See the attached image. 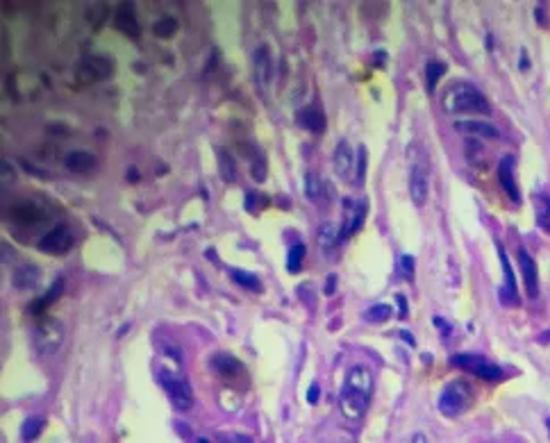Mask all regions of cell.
Segmentation results:
<instances>
[{
    "instance_id": "obj_1",
    "label": "cell",
    "mask_w": 550,
    "mask_h": 443,
    "mask_svg": "<svg viewBox=\"0 0 550 443\" xmlns=\"http://www.w3.org/2000/svg\"><path fill=\"white\" fill-rule=\"evenodd\" d=\"M371 391H373V373L362 364L350 366L346 370V380L339 394L341 414L348 420H360L371 405Z\"/></svg>"
},
{
    "instance_id": "obj_2",
    "label": "cell",
    "mask_w": 550,
    "mask_h": 443,
    "mask_svg": "<svg viewBox=\"0 0 550 443\" xmlns=\"http://www.w3.org/2000/svg\"><path fill=\"white\" fill-rule=\"evenodd\" d=\"M441 107L448 114H489V100L477 91L473 84L455 82L446 89L441 98Z\"/></svg>"
},
{
    "instance_id": "obj_3",
    "label": "cell",
    "mask_w": 550,
    "mask_h": 443,
    "mask_svg": "<svg viewBox=\"0 0 550 443\" xmlns=\"http://www.w3.org/2000/svg\"><path fill=\"white\" fill-rule=\"evenodd\" d=\"M64 344V325L53 316H41L32 327V346L39 355H55Z\"/></svg>"
},
{
    "instance_id": "obj_4",
    "label": "cell",
    "mask_w": 550,
    "mask_h": 443,
    "mask_svg": "<svg viewBox=\"0 0 550 443\" xmlns=\"http://www.w3.org/2000/svg\"><path fill=\"white\" fill-rule=\"evenodd\" d=\"M407 160H410V196L416 207H423L427 200V160L421 153L418 144L407 148Z\"/></svg>"
},
{
    "instance_id": "obj_5",
    "label": "cell",
    "mask_w": 550,
    "mask_h": 443,
    "mask_svg": "<svg viewBox=\"0 0 550 443\" xmlns=\"http://www.w3.org/2000/svg\"><path fill=\"white\" fill-rule=\"evenodd\" d=\"M471 403H473V389L466 380H453L448 382L439 396V412L446 416H457V414L466 412Z\"/></svg>"
},
{
    "instance_id": "obj_6",
    "label": "cell",
    "mask_w": 550,
    "mask_h": 443,
    "mask_svg": "<svg viewBox=\"0 0 550 443\" xmlns=\"http://www.w3.org/2000/svg\"><path fill=\"white\" fill-rule=\"evenodd\" d=\"M160 382H162L164 391L168 394V400L173 403L175 409H180V412L191 409V405H194V391H191V384L184 380L180 373L162 370Z\"/></svg>"
},
{
    "instance_id": "obj_7",
    "label": "cell",
    "mask_w": 550,
    "mask_h": 443,
    "mask_svg": "<svg viewBox=\"0 0 550 443\" xmlns=\"http://www.w3.org/2000/svg\"><path fill=\"white\" fill-rule=\"evenodd\" d=\"M450 364L457 366V368H462V370H466V373H473L477 377H482V380H489V382H498L500 377H503V368L496 366V364L487 362L480 355H468V353L453 355V357H450Z\"/></svg>"
},
{
    "instance_id": "obj_8",
    "label": "cell",
    "mask_w": 550,
    "mask_h": 443,
    "mask_svg": "<svg viewBox=\"0 0 550 443\" xmlns=\"http://www.w3.org/2000/svg\"><path fill=\"white\" fill-rule=\"evenodd\" d=\"M77 80L82 84H94V82H103L114 73V64L112 60H107L103 55H87L82 57L80 64H77Z\"/></svg>"
},
{
    "instance_id": "obj_9",
    "label": "cell",
    "mask_w": 550,
    "mask_h": 443,
    "mask_svg": "<svg viewBox=\"0 0 550 443\" xmlns=\"http://www.w3.org/2000/svg\"><path fill=\"white\" fill-rule=\"evenodd\" d=\"M364 216H366V205H364L362 200H355V198L344 200V223L339 227L341 241H346L348 237H353V234L360 230L364 223Z\"/></svg>"
},
{
    "instance_id": "obj_10",
    "label": "cell",
    "mask_w": 550,
    "mask_h": 443,
    "mask_svg": "<svg viewBox=\"0 0 550 443\" xmlns=\"http://www.w3.org/2000/svg\"><path fill=\"white\" fill-rule=\"evenodd\" d=\"M71 246H73V234L66 225H55L39 241V250L46 255H64Z\"/></svg>"
},
{
    "instance_id": "obj_11",
    "label": "cell",
    "mask_w": 550,
    "mask_h": 443,
    "mask_svg": "<svg viewBox=\"0 0 550 443\" xmlns=\"http://www.w3.org/2000/svg\"><path fill=\"white\" fill-rule=\"evenodd\" d=\"M210 366H212L214 373L221 375L223 380H239V377L246 375V368L241 366V362L237 359V357H232L227 353H216V355H214Z\"/></svg>"
},
{
    "instance_id": "obj_12",
    "label": "cell",
    "mask_w": 550,
    "mask_h": 443,
    "mask_svg": "<svg viewBox=\"0 0 550 443\" xmlns=\"http://www.w3.org/2000/svg\"><path fill=\"white\" fill-rule=\"evenodd\" d=\"M10 218L18 225H37L46 218V210L41 205L32 203V200H27V203L23 200V203L14 205L10 210Z\"/></svg>"
},
{
    "instance_id": "obj_13",
    "label": "cell",
    "mask_w": 550,
    "mask_h": 443,
    "mask_svg": "<svg viewBox=\"0 0 550 443\" xmlns=\"http://www.w3.org/2000/svg\"><path fill=\"white\" fill-rule=\"evenodd\" d=\"M498 182L500 187L505 189V194L510 196L512 203H521V194H518V187H516V177H514V157L512 155H505L503 160L498 162Z\"/></svg>"
},
{
    "instance_id": "obj_14",
    "label": "cell",
    "mask_w": 550,
    "mask_h": 443,
    "mask_svg": "<svg viewBox=\"0 0 550 443\" xmlns=\"http://www.w3.org/2000/svg\"><path fill=\"white\" fill-rule=\"evenodd\" d=\"M498 257H500V264H503V287H500L498 296H500V300H503L505 305H514V303H516V300H518V296H516V277H514V268H512L510 260H507V255H505V250H503V248H498Z\"/></svg>"
},
{
    "instance_id": "obj_15",
    "label": "cell",
    "mask_w": 550,
    "mask_h": 443,
    "mask_svg": "<svg viewBox=\"0 0 550 443\" xmlns=\"http://www.w3.org/2000/svg\"><path fill=\"white\" fill-rule=\"evenodd\" d=\"M518 266H521V273H523V282H525V289H527V296L530 298H537L539 294V273H537V264L530 257L525 248H518Z\"/></svg>"
},
{
    "instance_id": "obj_16",
    "label": "cell",
    "mask_w": 550,
    "mask_h": 443,
    "mask_svg": "<svg viewBox=\"0 0 550 443\" xmlns=\"http://www.w3.org/2000/svg\"><path fill=\"white\" fill-rule=\"evenodd\" d=\"M64 166H66L71 173L75 175H84V173H91L96 166H98V160L96 155L87 153V150H71L64 157Z\"/></svg>"
},
{
    "instance_id": "obj_17",
    "label": "cell",
    "mask_w": 550,
    "mask_h": 443,
    "mask_svg": "<svg viewBox=\"0 0 550 443\" xmlns=\"http://www.w3.org/2000/svg\"><path fill=\"white\" fill-rule=\"evenodd\" d=\"M332 164H334V173L339 177H344V180H348V177L353 175V166L357 164V157L353 155V148H350L348 141H339V146L334 148Z\"/></svg>"
},
{
    "instance_id": "obj_18",
    "label": "cell",
    "mask_w": 550,
    "mask_h": 443,
    "mask_svg": "<svg viewBox=\"0 0 550 443\" xmlns=\"http://www.w3.org/2000/svg\"><path fill=\"white\" fill-rule=\"evenodd\" d=\"M114 27L130 39L139 37V23H137V16H134V7L130 3H123L116 10V14H114Z\"/></svg>"
},
{
    "instance_id": "obj_19",
    "label": "cell",
    "mask_w": 550,
    "mask_h": 443,
    "mask_svg": "<svg viewBox=\"0 0 550 443\" xmlns=\"http://www.w3.org/2000/svg\"><path fill=\"white\" fill-rule=\"evenodd\" d=\"M455 130L462 134H468V137H480V139H498V130L487 121H457Z\"/></svg>"
},
{
    "instance_id": "obj_20",
    "label": "cell",
    "mask_w": 550,
    "mask_h": 443,
    "mask_svg": "<svg viewBox=\"0 0 550 443\" xmlns=\"http://www.w3.org/2000/svg\"><path fill=\"white\" fill-rule=\"evenodd\" d=\"M296 121L300 127L310 132H323L325 130V116L316 105H307L303 110L296 112Z\"/></svg>"
},
{
    "instance_id": "obj_21",
    "label": "cell",
    "mask_w": 550,
    "mask_h": 443,
    "mask_svg": "<svg viewBox=\"0 0 550 443\" xmlns=\"http://www.w3.org/2000/svg\"><path fill=\"white\" fill-rule=\"evenodd\" d=\"M39 277H41L39 268L34 266V264H25V266H18L16 270H14L12 284L16 289H32V287H37Z\"/></svg>"
},
{
    "instance_id": "obj_22",
    "label": "cell",
    "mask_w": 550,
    "mask_h": 443,
    "mask_svg": "<svg viewBox=\"0 0 550 443\" xmlns=\"http://www.w3.org/2000/svg\"><path fill=\"white\" fill-rule=\"evenodd\" d=\"M327 191H330V187L321 180V175H316V173H307L305 175V194H307V198L312 200V203H323Z\"/></svg>"
},
{
    "instance_id": "obj_23",
    "label": "cell",
    "mask_w": 550,
    "mask_h": 443,
    "mask_svg": "<svg viewBox=\"0 0 550 443\" xmlns=\"http://www.w3.org/2000/svg\"><path fill=\"white\" fill-rule=\"evenodd\" d=\"M532 205H534V216H537L539 227H544L546 232H550V196L534 194Z\"/></svg>"
},
{
    "instance_id": "obj_24",
    "label": "cell",
    "mask_w": 550,
    "mask_h": 443,
    "mask_svg": "<svg viewBox=\"0 0 550 443\" xmlns=\"http://www.w3.org/2000/svg\"><path fill=\"white\" fill-rule=\"evenodd\" d=\"M62 291H64V280H55L53 284H50V289L46 291L44 296L34 300L32 307H30V312H32V314H41L50 303H53V300H57V298L62 296Z\"/></svg>"
},
{
    "instance_id": "obj_25",
    "label": "cell",
    "mask_w": 550,
    "mask_h": 443,
    "mask_svg": "<svg viewBox=\"0 0 550 443\" xmlns=\"http://www.w3.org/2000/svg\"><path fill=\"white\" fill-rule=\"evenodd\" d=\"M255 68H257V82L266 84L271 77V57H268V48H260L255 55Z\"/></svg>"
},
{
    "instance_id": "obj_26",
    "label": "cell",
    "mask_w": 550,
    "mask_h": 443,
    "mask_svg": "<svg viewBox=\"0 0 550 443\" xmlns=\"http://www.w3.org/2000/svg\"><path fill=\"white\" fill-rule=\"evenodd\" d=\"M318 244L323 246V250H334V246L341 244L339 227H334V223H323V225H321Z\"/></svg>"
},
{
    "instance_id": "obj_27",
    "label": "cell",
    "mask_w": 550,
    "mask_h": 443,
    "mask_svg": "<svg viewBox=\"0 0 550 443\" xmlns=\"http://www.w3.org/2000/svg\"><path fill=\"white\" fill-rule=\"evenodd\" d=\"M444 73H446V64H441V62H430L425 66V87L430 94H434V89H437V84L441 77H444Z\"/></svg>"
},
{
    "instance_id": "obj_28",
    "label": "cell",
    "mask_w": 550,
    "mask_h": 443,
    "mask_svg": "<svg viewBox=\"0 0 550 443\" xmlns=\"http://www.w3.org/2000/svg\"><path fill=\"white\" fill-rule=\"evenodd\" d=\"M41 430H44V420H41L39 416H30V418H25L23 427H21V437H23L25 443H30L39 437Z\"/></svg>"
},
{
    "instance_id": "obj_29",
    "label": "cell",
    "mask_w": 550,
    "mask_h": 443,
    "mask_svg": "<svg viewBox=\"0 0 550 443\" xmlns=\"http://www.w3.org/2000/svg\"><path fill=\"white\" fill-rule=\"evenodd\" d=\"M177 32V21L173 16H164L153 25V34L160 39H171Z\"/></svg>"
},
{
    "instance_id": "obj_30",
    "label": "cell",
    "mask_w": 550,
    "mask_h": 443,
    "mask_svg": "<svg viewBox=\"0 0 550 443\" xmlns=\"http://www.w3.org/2000/svg\"><path fill=\"white\" fill-rule=\"evenodd\" d=\"M391 316V305L387 303H377V305H371L366 312H364V318L371 320V323H382V320H387Z\"/></svg>"
},
{
    "instance_id": "obj_31",
    "label": "cell",
    "mask_w": 550,
    "mask_h": 443,
    "mask_svg": "<svg viewBox=\"0 0 550 443\" xmlns=\"http://www.w3.org/2000/svg\"><path fill=\"white\" fill-rule=\"evenodd\" d=\"M232 280L237 282L239 287L250 289V291H260V289H262V284H260V280H257V275L246 273V270L234 268V270H232Z\"/></svg>"
},
{
    "instance_id": "obj_32",
    "label": "cell",
    "mask_w": 550,
    "mask_h": 443,
    "mask_svg": "<svg viewBox=\"0 0 550 443\" xmlns=\"http://www.w3.org/2000/svg\"><path fill=\"white\" fill-rule=\"evenodd\" d=\"M218 170H221V175H223L225 182H234V177H237V166H234L232 157L223 153V150L218 153Z\"/></svg>"
},
{
    "instance_id": "obj_33",
    "label": "cell",
    "mask_w": 550,
    "mask_h": 443,
    "mask_svg": "<svg viewBox=\"0 0 550 443\" xmlns=\"http://www.w3.org/2000/svg\"><path fill=\"white\" fill-rule=\"evenodd\" d=\"M303 260H305V244H303V241H298V244H294L289 248V257H287L289 273H296V270H300V264H303Z\"/></svg>"
},
{
    "instance_id": "obj_34",
    "label": "cell",
    "mask_w": 550,
    "mask_h": 443,
    "mask_svg": "<svg viewBox=\"0 0 550 443\" xmlns=\"http://www.w3.org/2000/svg\"><path fill=\"white\" fill-rule=\"evenodd\" d=\"M364 177H366V148L360 146L357 148V175H355L357 184H364Z\"/></svg>"
},
{
    "instance_id": "obj_35",
    "label": "cell",
    "mask_w": 550,
    "mask_h": 443,
    "mask_svg": "<svg viewBox=\"0 0 550 443\" xmlns=\"http://www.w3.org/2000/svg\"><path fill=\"white\" fill-rule=\"evenodd\" d=\"M255 203H260L262 207H266V205H268V200H266V198H262L260 194H255V191H250V194L246 196V210H248L250 214H255V212H257Z\"/></svg>"
},
{
    "instance_id": "obj_36",
    "label": "cell",
    "mask_w": 550,
    "mask_h": 443,
    "mask_svg": "<svg viewBox=\"0 0 550 443\" xmlns=\"http://www.w3.org/2000/svg\"><path fill=\"white\" fill-rule=\"evenodd\" d=\"M400 270H403V275L407 277V280H412L414 277V257L412 255L400 257Z\"/></svg>"
},
{
    "instance_id": "obj_37",
    "label": "cell",
    "mask_w": 550,
    "mask_h": 443,
    "mask_svg": "<svg viewBox=\"0 0 550 443\" xmlns=\"http://www.w3.org/2000/svg\"><path fill=\"white\" fill-rule=\"evenodd\" d=\"M253 175H255V180L257 182H262L264 180V175H266V166H264V157L257 153L255 155V162H253Z\"/></svg>"
},
{
    "instance_id": "obj_38",
    "label": "cell",
    "mask_w": 550,
    "mask_h": 443,
    "mask_svg": "<svg viewBox=\"0 0 550 443\" xmlns=\"http://www.w3.org/2000/svg\"><path fill=\"white\" fill-rule=\"evenodd\" d=\"M307 403H310V405L318 403V384L316 382H312L310 389H307Z\"/></svg>"
},
{
    "instance_id": "obj_39",
    "label": "cell",
    "mask_w": 550,
    "mask_h": 443,
    "mask_svg": "<svg viewBox=\"0 0 550 443\" xmlns=\"http://www.w3.org/2000/svg\"><path fill=\"white\" fill-rule=\"evenodd\" d=\"M334 284H337V277H334V275H327V282H325V294H327V296H332V291L337 289V287H334Z\"/></svg>"
},
{
    "instance_id": "obj_40",
    "label": "cell",
    "mask_w": 550,
    "mask_h": 443,
    "mask_svg": "<svg viewBox=\"0 0 550 443\" xmlns=\"http://www.w3.org/2000/svg\"><path fill=\"white\" fill-rule=\"evenodd\" d=\"M396 300H398V305H400V318H405V314H407V300H405L403 294H398Z\"/></svg>"
},
{
    "instance_id": "obj_41",
    "label": "cell",
    "mask_w": 550,
    "mask_h": 443,
    "mask_svg": "<svg viewBox=\"0 0 550 443\" xmlns=\"http://www.w3.org/2000/svg\"><path fill=\"white\" fill-rule=\"evenodd\" d=\"M434 325H437V327H439V330H444V332H450V325L446 323V320H444V318H439V316H437V318H434Z\"/></svg>"
},
{
    "instance_id": "obj_42",
    "label": "cell",
    "mask_w": 550,
    "mask_h": 443,
    "mask_svg": "<svg viewBox=\"0 0 550 443\" xmlns=\"http://www.w3.org/2000/svg\"><path fill=\"white\" fill-rule=\"evenodd\" d=\"M127 180H130V182H137V180H139V170H137V168H132V166L127 168Z\"/></svg>"
},
{
    "instance_id": "obj_43",
    "label": "cell",
    "mask_w": 550,
    "mask_h": 443,
    "mask_svg": "<svg viewBox=\"0 0 550 443\" xmlns=\"http://www.w3.org/2000/svg\"><path fill=\"white\" fill-rule=\"evenodd\" d=\"M400 337H403V339H405V341H407V344H410V346H416V341H414V337H412V334H410V332H405V330H403V332H400Z\"/></svg>"
},
{
    "instance_id": "obj_44",
    "label": "cell",
    "mask_w": 550,
    "mask_h": 443,
    "mask_svg": "<svg viewBox=\"0 0 550 443\" xmlns=\"http://www.w3.org/2000/svg\"><path fill=\"white\" fill-rule=\"evenodd\" d=\"M412 443H427V439L418 432V434H414V437H412Z\"/></svg>"
},
{
    "instance_id": "obj_45",
    "label": "cell",
    "mask_w": 550,
    "mask_h": 443,
    "mask_svg": "<svg viewBox=\"0 0 550 443\" xmlns=\"http://www.w3.org/2000/svg\"><path fill=\"white\" fill-rule=\"evenodd\" d=\"M521 68L527 71V55H525V50H523V53H521Z\"/></svg>"
},
{
    "instance_id": "obj_46",
    "label": "cell",
    "mask_w": 550,
    "mask_h": 443,
    "mask_svg": "<svg viewBox=\"0 0 550 443\" xmlns=\"http://www.w3.org/2000/svg\"><path fill=\"white\" fill-rule=\"evenodd\" d=\"M539 341H541V344H548V341H550V330H548V332H544V334H541V337H539Z\"/></svg>"
},
{
    "instance_id": "obj_47",
    "label": "cell",
    "mask_w": 550,
    "mask_h": 443,
    "mask_svg": "<svg viewBox=\"0 0 550 443\" xmlns=\"http://www.w3.org/2000/svg\"><path fill=\"white\" fill-rule=\"evenodd\" d=\"M198 443H210V441H207V439H198Z\"/></svg>"
},
{
    "instance_id": "obj_48",
    "label": "cell",
    "mask_w": 550,
    "mask_h": 443,
    "mask_svg": "<svg viewBox=\"0 0 550 443\" xmlns=\"http://www.w3.org/2000/svg\"><path fill=\"white\" fill-rule=\"evenodd\" d=\"M546 425H548V432H550V418L546 420Z\"/></svg>"
}]
</instances>
